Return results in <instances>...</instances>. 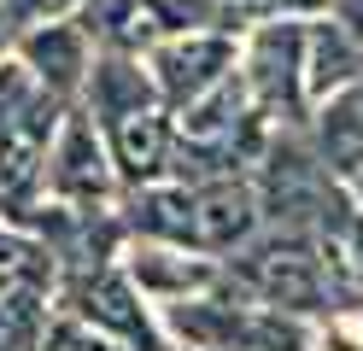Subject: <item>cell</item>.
<instances>
[{
  "label": "cell",
  "instance_id": "cell-1",
  "mask_svg": "<svg viewBox=\"0 0 363 351\" xmlns=\"http://www.w3.org/2000/svg\"><path fill=\"white\" fill-rule=\"evenodd\" d=\"M59 117H65V100H53L18 59L0 53V205L35 199Z\"/></svg>",
  "mask_w": 363,
  "mask_h": 351
},
{
  "label": "cell",
  "instance_id": "cell-2",
  "mask_svg": "<svg viewBox=\"0 0 363 351\" xmlns=\"http://www.w3.org/2000/svg\"><path fill=\"white\" fill-rule=\"evenodd\" d=\"M240 88L264 123H287L305 111V18L299 12H269L240 47Z\"/></svg>",
  "mask_w": 363,
  "mask_h": 351
},
{
  "label": "cell",
  "instance_id": "cell-3",
  "mask_svg": "<svg viewBox=\"0 0 363 351\" xmlns=\"http://www.w3.org/2000/svg\"><path fill=\"white\" fill-rule=\"evenodd\" d=\"M147 70H152V88H158V100L164 106H194L199 94H211L223 77L235 70L240 59V47L229 30H188V35H170V41H158L147 47Z\"/></svg>",
  "mask_w": 363,
  "mask_h": 351
},
{
  "label": "cell",
  "instance_id": "cell-4",
  "mask_svg": "<svg viewBox=\"0 0 363 351\" xmlns=\"http://www.w3.org/2000/svg\"><path fill=\"white\" fill-rule=\"evenodd\" d=\"M12 59L24 65L30 77L53 94V100L71 106L77 94H82L88 65H94V30L82 23V12H65V18H48V23H30V30H18Z\"/></svg>",
  "mask_w": 363,
  "mask_h": 351
},
{
  "label": "cell",
  "instance_id": "cell-5",
  "mask_svg": "<svg viewBox=\"0 0 363 351\" xmlns=\"http://www.w3.org/2000/svg\"><path fill=\"white\" fill-rule=\"evenodd\" d=\"M41 182L53 187L59 199H77V205H94L111 194V158H106V140L100 123L77 106H65L59 129H53V147H48V170Z\"/></svg>",
  "mask_w": 363,
  "mask_h": 351
},
{
  "label": "cell",
  "instance_id": "cell-6",
  "mask_svg": "<svg viewBox=\"0 0 363 351\" xmlns=\"http://www.w3.org/2000/svg\"><path fill=\"white\" fill-rule=\"evenodd\" d=\"M82 100H88V117H94V123L164 106L158 88H152V70L141 65V53H118V47H94V65H88V77H82Z\"/></svg>",
  "mask_w": 363,
  "mask_h": 351
},
{
  "label": "cell",
  "instance_id": "cell-7",
  "mask_svg": "<svg viewBox=\"0 0 363 351\" xmlns=\"http://www.w3.org/2000/svg\"><path fill=\"white\" fill-rule=\"evenodd\" d=\"M258 223V194L235 176H211L194 187V211H188V240L194 246H235L246 240Z\"/></svg>",
  "mask_w": 363,
  "mask_h": 351
},
{
  "label": "cell",
  "instance_id": "cell-8",
  "mask_svg": "<svg viewBox=\"0 0 363 351\" xmlns=\"http://www.w3.org/2000/svg\"><path fill=\"white\" fill-rule=\"evenodd\" d=\"M100 135H106V158L118 164L123 182H135V187L152 182L170 164V140H176L170 117L158 111V106L129 111V117H111V123H100Z\"/></svg>",
  "mask_w": 363,
  "mask_h": 351
},
{
  "label": "cell",
  "instance_id": "cell-9",
  "mask_svg": "<svg viewBox=\"0 0 363 351\" xmlns=\"http://www.w3.org/2000/svg\"><path fill=\"white\" fill-rule=\"evenodd\" d=\"M246 281L269 304H316L323 299V269L305 240H269L264 252L246 257Z\"/></svg>",
  "mask_w": 363,
  "mask_h": 351
},
{
  "label": "cell",
  "instance_id": "cell-10",
  "mask_svg": "<svg viewBox=\"0 0 363 351\" xmlns=\"http://www.w3.org/2000/svg\"><path fill=\"white\" fill-rule=\"evenodd\" d=\"M357 77H363L357 41L340 30L328 12L323 18H305V94H311V100H328V94L352 88Z\"/></svg>",
  "mask_w": 363,
  "mask_h": 351
},
{
  "label": "cell",
  "instance_id": "cell-11",
  "mask_svg": "<svg viewBox=\"0 0 363 351\" xmlns=\"http://www.w3.org/2000/svg\"><path fill=\"white\" fill-rule=\"evenodd\" d=\"M316 135H323V170H334V176L363 170V111L352 100V88L328 94L323 117H316Z\"/></svg>",
  "mask_w": 363,
  "mask_h": 351
},
{
  "label": "cell",
  "instance_id": "cell-12",
  "mask_svg": "<svg viewBox=\"0 0 363 351\" xmlns=\"http://www.w3.org/2000/svg\"><path fill=\"white\" fill-rule=\"evenodd\" d=\"M82 316H88V322L118 328L123 340H135L141 351H152V328H147V316H141V311H135L129 281H118V275H94V281L82 287Z\"/></svg>",
  "mask_w": 363,
  "mask_h": 351
},
{
  "label": "cell",
  "instance_id": "cell-13",
  "mask_svg": "<svg viewBox=\"0 0 363 351\" xmlns=\"http://www.w3.org/2000/svg\"><path fill=\"white\" fill-rule=\"evenodd\" d=\"M53 281V257L48 246L24 240V234L0 228V299H41Z\"/></svg>",
  "mask_w": 363,
  "mask_h": 351
},
{
  "label": "cell",
  "instance_id": "cell-14",
  "mask_svg": "<svg viewBox=\"0 0 363 351\" xmlns=\"http://www.w3.org/2000/svg\"><path fill=\"white\" fill-rule=\"evenodd\" d=\"M188 211H194V187H141L135 199V223L158 240H188Z\"/></svg>",
  "mask_w": 363,
  "mask_h": 351
},
{
  "label": "cell",
  "instance_id": "cell-15",
  "mask_svg": "<svg viewBox=\"0 0 363 351\" xmlns=\"http://www.w3.org/2000/svg\"><path fill=\"white\" fill-rule=\"evenodd\" d=\"M135 281L141 287H164V293H182V287H206L211 281V264L199 257H176V252H135Z\"/></svg>",
  "mask_w": 363,
  "mask_h": 351
},
{
  "label": "cell",
  "instance_id": "cell-16",
  "mask_svg": "<svg viewBox=\"0 0 363 351\" xmlns=\"http://www.w3.org/2000/svg\"><path fill=\"white\" fill-rule=\"evenodd\" d=\"M41 328V299H0V351H24Z\"/></svg>",
  "mask_w": 363,
  "mask_h": 351
},
{
  "label": "cell",
  "instance_id": "cell-17",
  "mask_svg": "<svg viewBox=\"0 0 363 351\" xmlns=\"http://www.w3.org/2000/svg\"><path fill=\"white\" fill-rule=\"evenodd\" d=\"M82 0H0V18H6V30H30V23H48V18H65L77 12Z\"/></svg>",
  "mask_w": 363,
  "mask_h": 351
},
{
  "label": "cell",
  "instance_id": "cell-18",
  "mask_svg": "<svg viewBox=\"0 0 363 351\" xmlns=\"http://www.w3.org/2000/svg\"><path fill=\"white\" fill-rule=\"evenodd\" d=\"M41 351H111V345H100L94 334H82V328H53Z\"/></svg>",
  "mask_w": 363,
  "mask_h": 351
},
{
  "label": "cell",
  "instance_id": "cell-19",
  "mask_svg": "<svg viewBox=\"0 0 363 351\" xmlns=\"http://www.w3.org/2000/svg\"><path fill=\"white\" fill-rule=\"evenodd\" d=\"M352 100H357V111H363V77H357V82H352Z\"/></svg>",
  "mask_w": 363,
  "mask_h": 351
},
{
  "label": "cell",
  "instance_id": "cell-20",
  "mask_svg": "<svg viewBox=\"0 0 363 351\" xmlns=\"http://www.w3.org/2000/svg\"><path fill=\"white\" fill-rule=\"evenodd\" d=\"M6 41H12V30H6V18H0V53H6Z\"/></svg>",
  "mask_w": 363,
  "mask_h": 351
},
{
  "label": "cell",
  "instance_id": "cell-21",
  "mask_svg": "<svg viewBox=\"0 0 363 351\" xmlns=\"http://www.w3.org/2000/svg\"><path fill=\"white\" fill-rule=\"evenodd\" d=\"M357 199H363V170H357Z\"/></svg>",
  "mask_w": 363,
  "mask_h": 351
}]
</instances>
